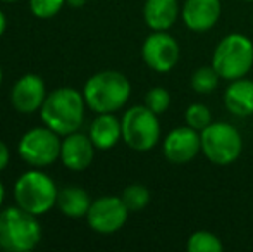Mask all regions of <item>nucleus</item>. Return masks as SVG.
Listing matches in <instances>:
<instances>
[{
	"mask_svg": "<svg viewBox=\"0 0 253 252\" xmlns=\"http://www.w3.org/2000/svg\"><path fill=\"white\" fill-rule=\"evenodd\" d=\"M181 49L167 31H152L141 45V57L155 73H169L179 61Z\"/></svg>",
	"mask_w": 253,
	"mask_h": 252,
	"instance_id": "obj_10",
	"label": "nucleus"
},
{
	"mask_svg": "<svg viewBox=\"0 0 253 252\" xmlns=\"http://www.w3.org/2000/svg\"><path fill=\"white\" fill-rule=\"evenodd\" d=\"M222 78L215 71L213 66H203L198 67L193 74H191V88L197 94H210L219 87V81Z\"/></svg>",
	"mask_w": 253,
	"mask_h": 252,
	"instance_id": "obj_20",
	"label": "nucleus"
},
{
	"mask_svg": "<svg viewBox=\"0 0 253 252\" xmlns=\"http://www.w3.org/2000/svg\"><path fill=\"white\" fill-rule=\"evenodd\" d=\"M202 152L210 162L217 166L233 164L243 151L240 131L229 123H210L200 131Z\"/></svg>",
	"mask_w": 253,
	"mask_h": 252,
	"instance_id": "obj_7",
	"label": "nucleus"
},
{
	"mask_svg": "<svg viewBox=\"0 0 253 252\" xmlns=\"http://www.w3.org/2000/svg\"><path fill=\"white\" fill-rule=\"evenodd\" d=\"M177 0H147L143 5V19L152 31H167L179 17Z\"/></svg>",
	"mask_w": 253,
	"mask_h": 252,
	"instance_id": "obj_17",
	"label": "nucleus"
},
{
	"mask_svg": "<svg viewBox=\"0 0 253 252\" xmlns=\"http://www.w3.org/2000/svg\"><path fill=\"white\" fill-rule=\"evenodd\" d=\"M212 66L222 80L245 78L253 66V44L241 33H229L217 44Z\"/></svg>",
	"mask_w": 253,
	"mask_h": 252,
	"instance_id": "obj_5",
	"label": "nucleus"
},
{
	"mask_svg": "<svg viewBox=\"0 0 253 252\" xmlns=\"http://www.w3.org/2000/svg\"><path fill=\"white\" fill-rule=\"evenodd\" d=\"M47 95V85L43 78L35 73H26L16 80L9 97L14 111L19 114H35L40 112Z\"/></svg>",
	"mask_w": 253,
	"mask_h": 252,
	"instance_id": "obj_11",
	"label": "nucleus"
},
{
	"mask_svg": "<svg viewBox=\"0 0 253 252\" xmlns=\"http://www.w3.org/2000/svg\"><path fill=\"white\" fill-rule=\"evenodd\" d=\"M243 2H253V0H243Z\"/></svg>",
	"mask_w": 253,
	"mask_h": 252,
	"instance_id": "obj_31",
	"label": "nucleus"
},
{
	"mask_svg": "<svg viewBox=\"0 0 253 252\" xmlns=\"http://www.w3.org/2000/svg\"><path fill=\"white\" fill-rule=\"evenodd\" d=\"M183 21L191 31L203 33L217 24L222 14L220 0H186L183 3Z\"/></svg>",
	"mask_w": 253,
	"mask_h": 252,
	"instance_id": "obj_14",
	"label": "nucleus"
},
{
	"mask_svg": "<svg viewBox=\"0 0 253 252\" xmlns=\"http://www.w3.org/2000/svg\"><path fill=\"white\" fill-rule=\"evenodd\" d=\"M121 199H123L129 212H140L150 202V190L141 183H131L123 190Z\"/></svg>",
	"mask_w": 253,
	"mask_h": 252,
	"instance_id": "obj_19",
	"label": "nucleus"
},
{
	"mask_svg": "<svg viewBox=\"0 0 253 252\" xmlns=\"http://www.w3.org/2000/svg\"><path fill=\"white\" fill-rule=\"evenodd\" d=\"M224 105L231 114L248 118L253 114V81L247 78L233 80L224 92Z\"/></svg>",
	"mask_w": 253,
	"mask_h": 252,
	"instance_id": "obj_16",
	"label": "nucleus"
},
{
	"mask_svg": "<svg viewBox=\"0 0 253 252\" xmlns=\"http://www.w3.org/2000/svg\"><path fill=\"white\" fill-rule=\"evenodd\" d=\"M186 247L190 252H220L224 249L219 237L207 230H198V232L191 233Z\"/></svg>",
	"mask_w": 253,
	"mask_h": 252,
	"instance_id": "obj_21",
	"label": "nucleus"
},
{
	"mask_svg": "<svg viewBox=\"0 0 253 252\" xmlns=\"http://www.w3.org/2000/svg\"><path fill=\"white\" fill-rule=\"evenodd\" d=\"M97 147L91 142L90 135L81 133L80 130L62 137L60 145V162L66 166L69 171L80 173L91 166L95 159Z\"/></svg>",
	"mask_w": 253,
	"mask_h": 252,
	"instance_id": "obj_13",
	"label": "nucleus"
},
{
	"mask_svg": "<svg viewBox=\"0 0 253 252\" xmlns=\"http://www.w3.org/2000/svg\"><path fill=\"white\" fill-rule=\"evenodd\" d=\"M88 135L98 151H110L119 144V140H123L121 119H117L114 112L97 114V118L90 125Z\"/></svg>",
	"mask_w": 253,
	"mask_h": 252,
	"instance_id": "obj_15",
	"label": "nucleus"
},
{
	"mask_svg": "<svg viewBox=\"0 0 253 252\" xmlns=\"http://www.w3.org/2000/svg\"><path fill=\"white\" fill-rule=\"evenodd\" d=\"M186 125L191 126L193 130L202 131L212 123V112L205 104H191L186 109Z\"/></svg>",
	"mask_w": 253,
	"mask_h": 252,
	"instance_id": "obj_24",
	"label": "nucleus"
},
{
	"mask_svg": "<svg viewBox=\"0 0 253 252\" xmlns=\"http://www.w3.org/2000/svg\"><path fill=\"white\" fill-rule=\"evenodd\" d=\"M0 2H7V3H10V2H17V0H0Z\"/></svg>",
	"mask_w": 253,
	"mask_h": 252,
	"instance_id": "obj_30",
	"label": "nucleus"
},
{
	"mask_svg": "<svg viewBox=\"0 0 253 252\" xmlns=\"http://www.w3.org/2000/svg\"><path fill=\"white\" fill-rule=\"evenodd\" d=\"M127 216L129 211L123 199L116 195H102L91 202L90 211L86 214V223L93 232L100 235H110L119 232L126 225Z\"/></svg>",
	"mask_w": 253,
	"mask_h": 252,
	"instance_id": "obj_9",
	"label": "nucleus"
},
{
	"mask_svg": "<svg viewBox=\"0 0 253 252\" xmlns=\"http://www.w3.org/2000/svg\"><path fill=\"white\" fill-rule=\"evenodd\" d=\"M30 12L38 19H52L62 10L66 0H28Z\"/></svg>",
	"mask_w": 253,
	"mask_h": 252,
	"instance_id": "obj_22",
	"label": "nucleus"
},
{
	"mask_svg": "<svg viewBox=\"0 0 253 252\" xmlns=\"http://www.w3.org/2000/svg\"><path fill=\"white\" fill-rule=\"evenodd\" d=\"M40 240L42 226L38 216L19 205L0 209V249L5 252H30Z\"/></svg>",
	"mask_w": 253,
	"mask_h": 252,
	"instance_id": "obj_3",
	"label": "nucleus"
},
{
	"mask_svg": "<svg viewBox=\"0 0 253 252\" xmlns=\"http://www.w3.org/2000/svg\"><path fill=\"white\" fill-rule=\"evenodd\" d=\"M9 162H10V151H9V147H7L5 142L0 138V173L5 171Z\"/></svg>",
	"mask_w": 253,
	"mask_h": 252,
	"instance_id": "obj_25",
	"label": "nucleus"
},
{
	"mask_svg": "<svg viewBox=\"0 0 253 252\" xmlns=\"http://www.w3.org/2000/svg\"><path fill=\"white\" fill-rule=\"evenodd\" d=\"M162 151L167 161L174 164H184V162L193 161L202 151L200 131L193 130L188 125L176 126L164 138Z\"/></svg>",
	"mask_w": 253,
	"mask_h": 252,
	"instance_id": "obj_12",
	"label": "nucleus"
},
{
	"mask_svg": "<svg viewBox=\"0 0 253 252\" xmlns=\"http://www.w3.org/2000/svg\"><path fill=\"white\" fill-rule=\"evenodd\" d=\"M12 194L16 205L40 218L57 205L59 189L50 175L40 168H33L16 180Z\"/></svg>",
	"mask_w": 253,
	"mask_h": 252,
	"instance_id": "obj_4",
	"label": "nucleus"
},
{
	"mask_svg": "<svg viewBox=\"0 0 253 252\" xmlns=\"http://www.w3.org/2000/svg\"><path fill=\"white\" fill-rule=\"evenodd\" d=\"M145 105L157 116L164 114L170 105V94L162 87H153L145 95Z\"/></svg>",
	"mask_w": 253,
	"mask_h": 252,
	"instance_id": "obj_23",
	"label": "nucleus"
},
{
	"mask_svg": "<svg viewBox=\"0 0 253 252\" xmlns=\"http://www.w3.org/2000/svg\"><path fill=\"white\" fill-rule=\"evenodd\" d=\"M62 137L48 126H33L21 135L17 155L31 168H47L60 159Z\"/></svg>",
	"mask_w": 253,
	"mask_h": 252,
	"instance_id": "obj_6",
	"label": "nucleus"
},
{
	"mask_svg": "<svg viewBox=\"0 0 253 252\" xmlns=\"http://www.w3.org/2000/svg\"><path fill=\"white\" fill-rule=\"evenodd\" d=\"M123 142L133 151H152L160 140V123L147 105H133L123 114Z\"/></svg>",
	"mask_w": 253,
	"mask_h": 252,
	"instance_id": "obj_8",
	"label": "nucleus"
},
{
	"mask_svg": "<svg viewBox=\"0 0 253 252\" xmlns=\"http://www.w3.org/2000/svg\"><path fill=\"white\" fill-rule=\"evenodd\" d=\"M83 92L73 87H59L47 95L40 109V118L45 126H48L60 137L74 133L84 121Z\"/></svg>",
	"mask_w": 253,
	"mask_h": 252,
	"instance_id": "obj_1",
	"label": "nucleus"
},
{
	"mask_svg": "<svg viewBox=\"0 0 253 252\" xmlns=\"http://www.w3.org/2000/svg\"><path fill=\"white\" fill-rule=\"evenodd\" d=\"M88 0H66V5H69L71 9H81Z\"/></svg>",
	"mask_w": 253,
	"mask_h": 252,
	"instance_id": "obj_27",
	"label": "nucleus"
},
{
	"mask_svg": "<svg viewBox=\"0 0 253 252\" xmlns=\"http://www.w3.org/2000/svg\"><path fill=\"white\" fill-rule=\"evenodd\" d=\"M86 107L97 114L117 112L127 104L131 97V83L121 71H98L86 80L83 87Z\"/></svg>",
	"mask_w": 253,
	"mask_h": 252,
	"instance_id": "obj_2",
	"label": "nucleus"
},
{
	"mask_svg": "<svg viewBox=\"0 0 253 252\" xmlns=\"http://www.w3.org/2000/svg\"><path fill=\"white\" fill-rule=\"evenodd\" d=\"M3 201H5V187H3L2 180H0V209L3 205Z\"/></svg>",
	"mask_w": 253,
	"mask_h": 252,
	"instance_id": "obj_28",
	"label": "nucleus"
},
{
	"mask_svg": "<svg viewBox=\"0 0 253 252\" xmlns=\"http://www.w3.org/2000/svg\"><path fill=\"white\" fill-rule=\"evenodd\" d=\"M5 30H7V16H5V12L0 9V38L3 37Z\"/></svg>",
	"mask_w": 253,
	"mask_h": 252,
	"instance_id": "obj_26",
	"label": "nucleus"
},
{
	"mask_svg": "<svg viewBox=\"0 0 253 252\" xmlns=\"http://www.w3.org/2000/svg\"><path fill=\"white\" fill-rule=\"evenodd\" d=\"M91 202L93 201L90 194L81 187H64L59 189V195H57V207L66 218L71 219L86 218Z\"/></svg>",
	"mask_w": 253,
	"mask_h": 252,
	"instance_id": "obj_18",
	"label": "nucleus"
},
{
	"mask_svg": "<svg viewBox=\"0 0 253 252\" xmlns=\"http://www.w3.org/2000/svg\"><path fill=\"white\" fill-rule=\"evenodd\" d=\"M2 81H3V71H2V66H0V87H2Z\"/></svg>",
	"mask_w": 253,
	"mask_h": 252,
	"instance_id": "obj_29",
	"label": "nucleus"
}]
</instances>
